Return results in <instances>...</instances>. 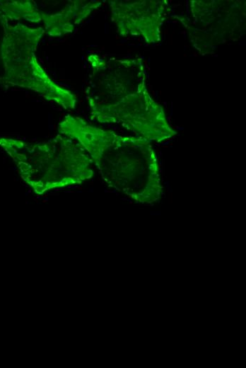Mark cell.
Returning a JSON list of instances; mask_svg holds the SVG:
<instances>
[{"label": "cell", "instance_id": "cell-6", "mask_svg": "<svg viewBox=\"0 0 246 368\" xmlns=\"http://www.w3.org/2000/svg\"><path fill=\"white\" fill-rule=\"evenodd\" d=\"M109 5L121 36L141 37L148 44L160 41L163 25L171 11L166 0H113Z\"/></svg>", "mask_w": 246, "mask_h": 368}, {"label": "cell", "instance_id": "cell-1", "mask_svg": "<svg viewBox=\"0 0 246 368\" xmlns=\"http://www.w3.org/2000/svg\"><path fill=\"white\" fill-rule=\"evenodd\" d=\"M90 74L85 95L93 120L117 123L149 142L177 134L163 108L151 96L140 57H88Z\"/></svg>", "mask_w": 246, "mask_h": 368}, {"label": "cell", "instance_id": "cell-4", "mask_svg": "<svg viewBox=\"0 0 246 368\" xmlns=\"http://www.w3.org/2000/svg\"><path fill=\"white\" fill-rule=\"evenodd\" d=\"M176 18L194 49L201 54H209L245 34V1L193 0L189 3L188 14Z\"/></svg>", "mask_w": 246, "mask_h": 368}, {"label": "cell", "instance_id": "cell-5", "mask_svg": "<svg viewBox=\"0 0 246 368\" xmlns=\"http://www.w3.org/2000/svg\"><path fill=\"white\" fill-rule=\"evenodd\" d=\"M44 33L42 28H25L11 36L2 56L6 77L15 84L31 89L65 109L72 110L76 103L75 95L52 81L35 55Z\"/></svg>", "mask_w": 246, "mask_h": 368}, {"label": "cell", "instance_id": "cell-3", "mask_svg": "<svg viewBox=\"0 0 246 368\" xmlns=\"http://www.w3.org/2000/svg\"><path fill=\"white\" fill-rule=\"evenodd\" d=\"M10 143L20 150L12 156L18 163L23 180L36 194L90 179L94 171L92 160L78 144L67 137L57 135L49 140L32 144L18 141Z\"/></svg>", "mask_w": 246, "mask_h": 368}, {"label": "cell", "instance_id": "cell-2", "mask_svg": "<svg viewBox=\"0 0 246 368\" xmlns=\"http://www.w3.org/2000/svg\"><path fill=\"white\" fill-rule=\"evenodd\" d=\"M59 131L77 140L110 187L141 204L160 200L161 176L151 142L139 136L119 135L71 115L61 121Z\"/></svg>", "mask_w": 246, "mask_h": 368}, {"label": "cell", "instance_id": "cell-7", "mask_svg": "<svg viewBox=\"0 0 246 368\" xmlns=\"http://www.w3.org/2000/svg\"><path fill=\"white\" fill-rule=\"evenodd\" d=\"M101 4L100 1H70L56 13L42 12L44 30L48 35L54 37L70 33Z\"/></svg>", "mask_w": 246, "mask_h": 368}]
</instances>
